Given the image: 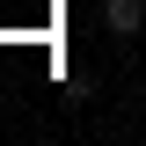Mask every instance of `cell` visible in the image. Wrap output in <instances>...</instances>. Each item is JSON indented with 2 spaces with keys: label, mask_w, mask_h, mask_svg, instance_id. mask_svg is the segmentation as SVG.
I'll use <instances>...</instances> for the list:
<instances>
[{
  "label": "cell",
  "mask_w": 146,
  "mask_h": 146,
  "mask_svg": "<svg viewBox=\"0 0 146 146\" xmlns=\"http://www.w3.org/2000/svg\"><path fill=\"white\" fill-rule=\"evenodd\" d=\"M102 22H110V36H139L146 29V0H102Z\"/></svg>",
  "instance_id": "6da1fadb"
}]
</instances>
